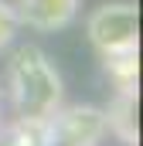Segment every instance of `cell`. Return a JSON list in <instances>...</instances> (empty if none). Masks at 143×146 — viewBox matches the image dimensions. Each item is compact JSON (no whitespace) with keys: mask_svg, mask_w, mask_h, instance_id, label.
<instances>
[{"mask_svg":"<svg viewBox=\"0 0 143 146\" xmlns=\"http://www.w3.org/2000/svg\"><path fill=\"white\" fill-rule=\"evenodd\" d=\"M102 115H106V129L123 146H136L140 139L136 136V88H123Z\"/></svg>","mask_w":143,"mask_h":146,"instance_id":"5b68a950","label":"cell"},{"mask_svg":"<svg viewBox=\"0 0 143 146\" xmlns=\"http://www.w3.org/2000/svg\"><path fill=\"white\" fill-rule=\"evenodd\" d=\"M106 136V115L96 106H58L41 122V146H96Z\"/></svg>","mask_w":143,"mask_h":146,"instance_id":"3957f363","label":"cell"},{"mask_svg":"<svg viewBox=\"0 0 143 146\" xmlns=\"http://www.w3.org/2000/svg\"><path fill=\"white\" fill-rule=\"evenodd\" d=\"M7 95H10V106H14L17 119L44 122L61 106L65 85H61L58 68L51 65V58L34 44H24L7 61Z\"/></svg>","mask_w":143,"mask_h":146,"instance_id":"6da1fadb","label":"cell"},{"mask_svg":"<svg viewBox=\"0 0 143 146\" xmlns=\"http://www.w3.org/2000/svg\"><path fill=\"white\" fill-rule=\"evenodd\" d=\"M0 146H41V122L17 119L10 129H0Z\"/></svg>","mask_w":143,"mask_h":146,"instance_id":"8992f818","label":"cell"},{"mask_svg":"<svg viewBox=\"0 0 143 146\" xmlns=\"http://www.w3.org/2000/svg\"><path fill=\"white\" fill-rule=\"evenodd\" d=\"M0 99H3V88H0Z\"/></svg>","mask_w":143,"mask_h":146,"instance_id":"ba28073f","label":"cell"},{"mask_svg":"<svg viewBox=\"0 0 143 146\" xmlns=\"http://www.w3.org/2000/svg\"><path fill=\"white\" fill-rule=\"evenodd\" d=\"M85 34L92 48L106 58H126L136 54L140 44V10L136 3H102L89 14Z\"/></svg>","mask_w":143,"mask_h":146,"instance_id":"7a4b0ae2","label":"cell"},{"mask_svg":"<svg viewBox=\"0 0 143 146\" xmlns=\"http://www.w3.org/2000/svg\"><path fill=\"white\" fill-rule=\"evenodd\" d=\"M82 0H14V14L21 27H31L37 34H55L75 24Z\"/></svg>","mask_w":143,"mask_h":146,"instance_id":"277c9868","label":"cell"},{"mask_svg":"<svg viewBox=\"0 0 143 146\" xmlns=\"http://www.w3.org/2000/svg\"><path fill=\"white\" fill-rule=\"evenodd\" d=\"M17 31H21V21L14 14V3L10 0H0V51H7L17 41Z\"/></svg>","mask_w":143,"mask_h":146,"instance_id":"52a82bcc","label":"cell"}]
</instances>
